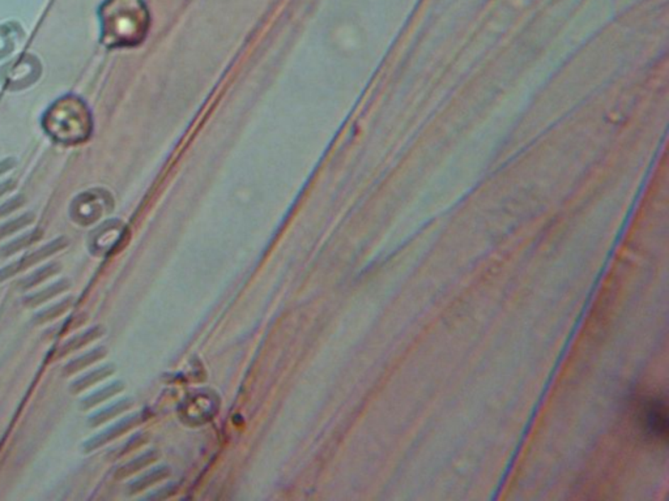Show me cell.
I'll list each match as a JSON object with an SVG mask.
<instances>
[{
  "label": "cell",
  "mask_w": 669,
  "mask_h": 501,
  "mask_svg": "<svg viewBox=\"0 0 669 501\" xmlns=\"http://www.w3.org/2000/svg\"><path fill=\"white\" fill-rule=\"evenodd\" d=\"M24 204H26V197L23 195H16L9 200L4 201L3 204H0V219L9 217V214L15 213Z\"/></svg>",
  "instance_id": "obj_17"
},
{
  "label": "cell",
  "mask_w": 669,
  "mask_h": 501,
  "mask_svg": "<svg viewBox=\"0 0 669 501\" xmlns=\"http://www.w3.org/2000/svg\"><path fill=\"white\" fill-rule=\"evenodd\" d=\"M105 355H106V349L103 347H97L94 350L88 351L67 363L63 369V374L66 376L75 375L77 372L83 371L84 368L89 367L93 363L100 362L102 358H105Z\"/></svg>",
  "instance_id": "obj_9"
},
{
  "label": "cell",
  "mask_w": 669,
  "mask_h": 501,
  "mask_svg": "<svg viewBox=\"0 0 669 501\" xmlns=\"http://www.w3.org/2000/svg\"><path fill=\"white\" fill-rule=\"evenodd\" d=\"M169 474H170V470L167 468H154L150 473H147L145 476H142V478H139L137 480H135L134 483H131L128 487V491H130V493H137L144 491L148 487L156 485V483H159V480L167 478Z\"/></svg>",
  "instance_id": "obj_14"
},
{
  "label": "cell",
  "mask_w": 669,
  "mask_h": 501,
  "mask_svg": "<svg viewBox=\"0 0 669 501\" xmlns=\"http://www.w3.org/2000/svg\"><path fill=\"white\" fill-rule=\"evenodd\" d=\"M59 272H60V265L57 264V263H50V264L45 265V267L37 269L32 275L26 277V278L20 282V287H21L23 290H29V289L35 287V286H38V284H42V282L47 281L51 277L58 275Z\"/></svg>",
  "instance_id": "obj_13"
},
{
  "label": "cell",
  "mask_w": 669,
  "mask_h": 501,
  "mask_svg": "<svg viewBox=\"0 0 669 501\" xmlns=\"http://www.w3.org/2000/svg\"><path fill=\"white\" fill-rule=\"evenodd\" d=\"M42 236L43 233L40 229H34L32 231L18 236L0 248V258H9L12 255H16L20 250H26L28 247L33 246L34 243L41 241Z\"/></svg>",
  "instance_id": "obj_7"
},
{
  "label": "cell",
  "mask_w": 669,
  "mask_h": 501,
  "mask_svg": "<svg viewBox=\"0 0 669 501\" xmlns=\"http://www.w3.org/2000/svg\"><path fill=\"white\" fill-rule=\"evenodd\" d=\"M34 218H35L34 213L29 212V213L21 214L20 217L13 218V219H9L7 222H4L3 225H0V241L9 238L11 235L16 234L20 230L32 225Z\"/></svg>",
  "instance_id": "obj_16"
},
{
  "label": "cell",
  "mask_w": 669,
  "mask_h": 501,
  "mask_svg": "<svg viewBox=\"0 0 669 501\" xmlns=\"http://www.w3.org/2000/svg\"><path fill=\"white\" fill-rule=\"evenodd\" d=\"M133 406V401L125 398V400H122V401L116 402L113 405H110L108 408L105 409L100 410L99 413H96L94 415L89 418V426L91 427H99L106 422H109L110 419L113 418L118 417L120 414H123L125 411L130 409Z\"/></svg>",
  "instance_id": "obj_11"
},
{
  "label": "cell",
  "mask_w": 669,
  "mask_h": 501,
  "mask_svg": "<svg viewBox=\"0 0 669 501\" xmlns=\"http://www.w3.org/2000/svg\"><path fill=\"white\" fill-rule=\"evenodd\" d=\"M113 372H114V367L111 364H106V366H102V367L97 368L94 371H91L85 375L80 376L79 379H76L75 381L69 386V392L74 393V394L81 393L85 389L93 386V385L99 384L100 381L105 380L106 377H109Z\"/></svg>",
  "instance_id": "obj_6"
},
{
  "label": "cell",
  "mask_w": 669,
  "mask_h": 501,
  "mask_svg": "<svg viewBox=\"0 0 669 501\" xmlns=\"http://www.w3.org/2000/svg\"><path fill=\"white\" fill-rule=\"evenodd\" d=\"M123 388H125L123 383H120V381H116V383L106 385V386L101 388L100 391H97V392L89 394L88 397H85L83 401L80 402V409L89 410L92 409V408H96L97 405H100L102 402H105L106 400L111 398V397L117 396L118 393L122 392Z\"/></svg>",
  "instance_id": "obj_10"
},
{
  "label": "cell",
  "mask_w": 669,
  "mask_h": 501,
  "mask_svg": "<svg viewBox=\"0 0 669 501\" xmlns=\"http://www.w3.org/2000/svg\"><path fill=\"white\" fill-rule=\"evenodd\" d=\"M17 161L15 157H7L0 161V176L4 175L16 167Z\"/></svg>",
  "instance_id": "obj_18"
},
{
  "label": "cell",
  "mask_w": 669,
  "mask_h": 501,
  "mask_svg": "<svg viewBox=\"0 0 669 501\" xmlns=\"http://www.w3.org/2000/svg\"><path fill=\"white\" fill-rule=\"evenodd\" d=\"M101 335H102V329L100 326L91 328V329L85 330L83 333L77 334L75 337H72L71 340H68L67 342L59 349L58 355L59 357H63V355H67V354H71L74 351L80 350V349H83L84 346L99 340Z\"/></svg>",
  "instance_id": "obj_8"
},
{
  "label": "cell",
  "mask_w": 669,
  "mask_h": 501,
  "mask_svg": "<svg viewBox=\"0 0 669 501\" xmlns=\"http://www.w3.org/2000/svg\"><path fill=\"white\" fill-rule=\"evenodd\" d=\"M69 287H71V282H69L68 280H62V281H58V282H55V284H51V286H47L46 289H43L41 292H34L32 295H28L26 299H24V304H26V307H29V309L38 307V306H41L43 303H46V301L57 298L62 292H67Z\"/></svg>",
  "instance_id": "obj_5"
},
{
  "label": "cell",
  "mask_w": 669,
  "mask_h": 501,
  "mask_svg": "<svg viewBox=\"0 0 669 501\" xmlns=\"http://www.w3.org/2000/svg\"><path fill=\"white\" fill-rule=\"evenodd\" d=\"M68 246V239L66 236H59L50 243L45 244L41 248L33 250L23 256L21 259L9 264L7 267L0 269V282L9 280L11 277L16 276L29 267L40 264L43 260L49 259L52 255L58 253L59 250H64Z\"/></svg>",
  "instance_id": "obj_3"
},
{
  "label": "cell",
  "mask_w": 669,
  "mask_h": 501,
  "mask_svg": "<svg viewBox=\"0 0 669 501\" xmlns=\"http://www.w3.org/2000/svg\"><path fill=\"white\" fill-rule=\"evenodd\" d=\"M72 303H74L72 298H66V299L59 301L57 304L51 306L49 309H43L41 312H38V313L34 316L33 321L37 326H42V324L50 323L52 320L60 318L63 313H66L68 309H71Z\"/></svg>",
  "instance_id": "obj_15"
},
{
  "label": "cell",
  "mask_w": 669,
  "mask_h": 501,
  "mask_svg": "<svg viewBox=\"0 0 669 501\" xmlns=\"http://www.w3.org/2000/svg\"><path fill=\"white\" fill-rule=\"evenodd\" d=\"M16 188V180L15 179H6L3 182H0V199L6 195H9L11 191H13Z\"/></svg>",
  "instance_id": "obj_19"
},
{
  "label": "cell",
  "mask_w": 669,
  "mask_h": 501,
  "mask_svg": "<svg viewBox=\"0 0 669 501\" xmlns=\"http://www.w3.org/2000/svg\"><path fill=\"white\" fill-rule=\"evenodd\" d=\"M157 459H159V453H157V451H147V453H144L140 457L133 459L131 462H128V463L123 465L122 468H118L116 479H125V478H128V476H133L135 473H137L139 470L150 466V465L153 463Z\"/></svg>",
  "instance_id": "obj_12"
},
{
  "label": "cell",
  "mask_w": 669,
  "mask_h": 501,
  "mask_svg": "<svg viewBox=\"0 0 669 501\" xmlns=\"http://www.w3.org/2000/svg\"><path fill=\"white\" fill-rule=\"evenodd\" d=\"M142 423V414H135V415H131V417L125 418L122 419L120 422H118L117 425L114 426L109 427L106 431L101 432V434H97L92 437L91 440H88L86 443L83 445V451L89 453V451H96L99 449L102 445L105 444L110 443L111 440L117 439L119 436L125 434V432H128L131 428L137 426Z\"/></svg>",
  "instance_id": "obj_4"
},
{
  "label": "cell",
  "mask_w": 669,
  "mask_h": 501,
  "mask_svg": "<svg viewBox=\"0 0 669 501\" xmlns=\"http://www.w3.org/2000/svg\"><path fill=\"white\" fill-rule=\"evenodd\" d=\"M103 23L116 45L142 42L150 28V13L142 0H109L103 7Z\"/></svg>",
  "instance_id": "obj_1"
},
{
  "label": "cell",
  "mask_w": 669,
  "mask_h": 501,
  "mask_svg": "<svg viewBox=\"0 0 669 501\" xmlns=\"http://www.w3.org/2000/svg\"><path fill=\"white\" fill-rule=\"evenodd\" d=\"M641 423L646 434L656 440H667L668 436V413L667 403L661 398L643 402L641 408Z\"/></svg>",
  "instance_id": "obj_2"
}]
</instances>
